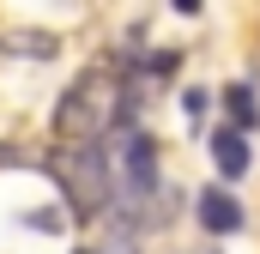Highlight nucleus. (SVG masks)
Returning <instances> with one entry per match:
<instances>
[{
	"instance_id": "nucleus-1",
	"label": "nucleus",
	"mask_w": 260,
	"mask_h": 254,
	"mask_svg": "<svg viewBox=\"0 0 260 254\" xmlns=\"http://www.w3.org/2000/svg\"><path fill=\"white\" fill-rule=\"evenodd\" d=\"M115 115H121V79L103 73V67H91V73H79L67 85V97L55 103V133H61V145H97L115 127Z\"/></svg>"
},
{
	"instance_id": "nucleus-2",
	"label": "nucleus",
	"mask_w": 260,
	"mask_h": 254,
	"mask_svg": "<svg viewBox=\"0 0 260 254\" xmlns=\"http://www.w3.org/2000/svg\"><path fill=\"white\" fill-rule=\"evenodd\" d=\"M49 176H55V188L67 194V206H73V218H97L103 206H109V157L97 151V145H61L55 157H49Z\"/></svg>"
},
{
	"instance_id": "nucleus-3",
	"label": "nucleus",
	"mask_w": 260,
	"mask_h": 254,
	"mask_svg": "<svg viewBox=\"0 0 260 254\" xmlns=\"http://www.w3.org/2000/svg\"><path fill=\"white\" fill-rule=\"evenodd\" d=\"M127 194L133 200H157V145L145 139V133H133L127 139Z\"/></svg>"
},
{
	"instance_id": "nucleus-4",
	"label": "nucleus",
	"mask_w": 260,
	"mask_h": 254,
	"mask_svg": "<svg viewBox=\"0 0 260 254\" xmlns=\"http://www.w3.org/2000/svg\"><path fill=\"white\" fill-rule=\"evenodd\" d=\"M200 224H206L212 236H230V230H242V206H236L230 194L206 188V194H200Z\"/></svg>"
},
{
	"instance_id": "nucleus-5",
	"label": "nucleus",
	"mask_w": 260,
	"mask_h": 254,
	"mask_svg": "<svg viewBox=\"0 0 260 254\" xmlns=\"http://www.w3.org/2000/svg\"><path fill=\"white\" fill-rule=\"evenodd\" d=\"M212 164H218L224 176H242V170H248V139H242L236 127H218V133H212Z\"/></svg>"
},
{
	"instance_id": "nucleus-6",
	"label": "nucleus",
	"mask_w": 260,
	"mask_h": 254,
	"mask_svg": "<svg viewBox=\"0 0 260 254\" xmlns=\"http://www.w3.org/2000/svg\"><path fill=\"white\" fill-rule=\"evenodd\" d=\"M230 109H236V133H242V127H254V103H248V91H242V85L230 91Z\"/></svg>"
},
{
	"instance_id": "nucleus-7",
	"label": "nucleus",
	"mask_w": 260,
	"mask_h": 254,
	"mask_svg": "<svg viewBox=\"0 0 260 254\" xmlns=\"http://www.w3.org/2000/svg\"><path fill=\"white\" fill-rule=\"evenodd\" d=\"M103 254H139V248H133V242H109Z\"/></svg>"
},
{
	"instance_id": "nucleus-8",
	"label": "nucleus",
	"mask_w": 260,
	"mask_h": 254,
	"mask_svg": "<svg viewBox=\"0 0 260 254\" xmlns=\"http://www.w3.org/2000/svg\"><path fill=\"white\" fill-rule=\"evenodd\" d=\"M176 6H182V12H194V6H200V0H176Z\"/></svg>"
}]
</instances>
